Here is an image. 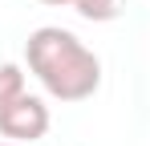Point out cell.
Listing matches in <instances>:
<instances>
[{"label": "cell", "mask_w": 150, "mask_h": 146, "mask_svg": "<svg viewBox=\"0 0 150 146\" xmlns=\"http://www.w3.org/2000/svg\"><path fill=\"white\" fill-rule=\"evenodd\" d=\"M25 57H28V73L57 101H85V97L98 94V85H101L98 53L85 49L81 37L69 33V28L45 24V28L28 33Z\"/></svg>", "instance_id": "6da1fadb"}, {"label": "cell", "mask_w": 150, "mask_h": 146, "mask_svg": "<svg viewBox=\"0 0 150 146\" xmlns=\"http://www.w3.org/2000/svg\"><path fill=\"white\" fill-rule=\"evenodd\" d=\"M49 122H53L49 118V106H45L41 97L21 94L12 106L0 110V134L12 138V142H21V146H33L37 138L49 134Z\"/></svg>", "instance_id": "7a4b0ae2"}, {"label": "cell", "mask_w": 150, "mask_h": 146, "mask_svg": "<svg viewBox=\"0 0 150 146\" xmlns=\"http://www.w3.org/2000/svg\"><path fill=\"white\" fill-rule=\"evenodd\" d=\"M73 8L93 24H105V21H118L126 8V0H73Z\"/></svg>", "instance_id": "3957f363"}, {"label": "cell", "mask_w": 150, "mask_h": 146, "mask_svg": "<svg viewBox=\"0 0 150 146\" xmlns=\"http://www.w3.org/2000/svg\"><path fill=\"white\" fill-rule=\"evenodd\" d=\"M0 146H21V142H0Z\"/></svg>", "instance_id": "8992f818"}, {"label": "cell", "mask_w": 150, "mask_h": 146, "mask_svg": "<svg viewBox=\"0 0 150 146\" xmlns=\"http://www.w3.org/2000/svg\"><path fill=\"white\" fill-rule=\"evenodd\" d=\"M21 94H25V73H21V65L4 61V65H0V110L12 106Z\"/></svg>", "instance_id": "277c9868"}, {"label": "cell", "mask_w": 150, "mask_h": 146, "mask_svg": "<svg viewBox=\"0 0 150 146\" xmlns=\"http://www.w3.org/2000/svg\"><path fill=\"white\" fill-rule=\"evenodd\" d=\"M41 4H53V8H61V4H73V0H41Z\"/></svg>", "instance_id": "5b68a950"}]
</instances>
